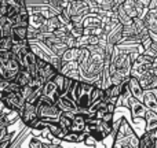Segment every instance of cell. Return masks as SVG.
<instances>
[{
  "mask_svg": "<svg viewBox=\"0 0 157 148\" xmlns=\"http://www.w3.org/2000/svg\"><path fill=\"white\" fill-rule=\"evenodd\" d=\"M113 135H114V141L113 147L114 148H138V141L139 137L134 129L131 128L130 122L127 121L125 117H121L119 121L114 124L113 122Z\"/></svg>",
  "mask_w": 157,
  "mask_h": 148,
  "instance_id": "obj_1",
  "label": "cell"
},
{
  "mask_svg": "<svg viewBox=\"0 0 157 148\" xmlns=\"http://www.w3.org/2000/svg\"><path fill=\"white\" fill-rule=\"evenodd\" d=\"M19 70H21V66H19L18 58L11 49L0 52V77L13 81Z\"/></svg>",
  "mask_w": 157,
  "mask_h": 148,
  "instance_id": "obj_2",
  "label": "cell"
},
{
  "mask_svg": "<svg viewBox=\"0 0 157 148\" xmlns=\"http://www.w3.org/2000/svg\"><path fill=\"white\" fill-rule=\"evenodd\" d=\"M35 104H36V111H37L39 119H43L46 122L57 121L61 114V110L57 106V103L52 102L48 97H46L44 95H40L37 97Z\"/></svg>",
  "mask_w": 157,
  "mask_h": 148,
  "instance_id": "obj_3",
  "label": "cell"
},
{
  "mask_svg": "<svg viewBox=\"0 0 157 148\" xmlns=\"http://www.w3.org/2000/svg\"><path fill=\"white\" fill-rule=\"evenodd\" d=\"M69 16H71L72 23L81 22L87 14L92 13L97 8V4L94 0H71L68 4Z\"/></svg>",
  "mask_w": 157,
  "mask_h": 148,
  "instance_id": "obj_4",
  "label": "cell"
},
{
  "mask_svg": "<svg viewBox=\"0 0 157 148\" xmlns=\"http://www.w3.org/2000/svg\"><path fill=\"white\" fill-rule=\"evenodd\" d=\"M0 102L8 110L19 113L25 104V99L21 95V91H2L0 92Z\"/></svg>",
  "mask_w": 157,
  "mask_h": 148,
  "instance_id": "obj_5",
  "label": "cell"
},
{
  "mask_svg": "<svg viewBox=\"0 0 157 148\" xmlns=\"http://www.w3.org/2000/svg\"><path fill=\"white\" fill-rule=\"evenodd\" d=\"M152 62H153V56H149L146 54H139L132 60L130 75H134V77L138 78L139 75H142L144 73H146L149 69H152Z\"/></svg>",
  "mask_w": 157,
  "mask_h": 148,
  "instance_id": "obj_6",
  "label": "cell"
},
{
  "mask_svg": "<svg viewBox=\"0 0 157 148\" xmlns=\"http://www.w3.org/2000/svg\"><path fill=\"white\" fill-rule=\"evenodd\" d=\"M18 115H19V119L22 121V124L30 129L32 125L39 119L37 111H36V104L32 102H25L24 107H22V110L18 113Z\"/></svg>",
  "mask_w": 157,
  "mask_h": 148,
  "instance_id": "obj_7",
  "label": "cell"
},
{
  "mask_svg": "<svg viewBox=\"0 0 157 148\" xmlns=\"http://www.w3.org/2000/svg\"><path fill=\"white\" fill-rule=\"evenodd\" d=\"M120 7H121L123 11H124V13L132 19L142 18L145 10H146V8L142 7L136 0H123V2L120 3Z\"/></svg>",
  "mask_w": 157,
  "mask_h": 148,
  "instance_id": "obj_8",
  "label": "cell"
},
{
  "mask_svg": "<svg viewBox=\"0 0 157 148\" xmlns=\"http://www.w3.org/2000/svg\"><path fill=\"white\" fill-rule=\"evenodd\" d=\"M128 110L131 111V115H132L134 121L138 124V122L144 121L145 113H146L147 108L144 106V103L141 102L139 99L134 96H130V100H128Z\"/></svg>",
  "mask_w": 157,
  "mask_h": 148,
  "instance_id": "obj_9",
  "label": "cell"
},
{
  "mask_svg": "<svg viewBox=\"0 0 157 148\" xmlns=\"http://www.w3.org/2000/svg\"><path fill=\"white\" fill-rule=\"evenodd\" d=\"M90 114L88 113H76L73 114V118H72V125L69 128L68 132H86V126H87V117Z\"/></svg>",
  "mask_w": 157,
  "mask_h": 148,
  "instance_id": "obj_10",
  "label": "cell"
},
{
  "mask_svg": "<svg viewBox=\"0 0 157 148\" xmlns=\"http://www.w3.org/2000/svg\"><path fill=\"white\" fill-rule=\"evenodd\" d=\"M138 81H139V84H141V86H142V89H144V91L155 89L157 86V74L152 70V69H149L146 73L139 75Z\"/></svg>",
  "mask_w": 157,
  "mask_h": 148,
  "instance_id": "obj_11",
  "label": "cell"
},
{
  "mask_svg": "<svg viewBox=\"0 0 157 148\" xmlns=\"http://www.w3.org/2000/svg\"><path fill=\"white\" fill-rule=\"evenodd\" d=\"M55 103H57V106L59 107L61 113H73V114L80 113L76 102L72 99H68V97L63 96V95H61V96L55 100Z\"/></svg>",
  "mask_w": 157,
  "mask_h": 148,
  "instance_id": "obj_12",
  "label": "cell"
},
{
  "mask_svg": "<svg viewBox=\"0 0 157 148\" xmlns=\"http://www.w3.org/2000/svg\"><path fill=\"white\" fill-rule=\"evenodd\" d=\"M105 38H106V43L112 44V45H119L123 41V25L117 23L116 26H113L105 34Z\"/></svg>",
  "mask_w": 157,
  "mask_h": 148,
  "instance_id": "obj_13",
  "label": "cell"
},
{
  "mask_svg": "<svg viewBox=\"0 0 157 148\" xmlns=\"http://www.w3.org/2000/svg\"><path fill=\"white\" fill-rule=\"evenodd\" d=\"M59 73H62L66 77L72 78V80H80V71H78V65H77V60H71V62H66L62 65L61 67Z\"/></svg>",
  "mask_w": 157,
  "mask_h": 148,
  "instance_id": "obj_14",
  "label": "cell"
},
{
  "mask_svg": "<svg viewBox=\"0 0 157 148\" xmlns=\"http://www.w3.org/2000/svg\"><path fill=\"white\" fill-rule=\"evenodd\" d=\"M41 95H44L46 97H48L52 102H55V100L61 96V92H59V89H58V86L55 85L54 81L47 80L46 82H44V85L41 86Z\"/></svg>",
  "mask_w": 157,
  "mask_h": 148,
  "instance_id": "obj_15",
  "label": "cell"
},
{
  "mask_svg": "<svg viewBox=\"0 0 157 148\" xmlns=\"http://www.w3.org/2000/svg\"><path fill=\"white\" fill-rule=\"evenodd\" d=\"M142 19H144L146 27L149 29V32L157 34V13H156V10H147L146 8L144 15H142Z\"/></svg>",
  "mask_w": 157,
  "mask_h": 148,
  "instance_id": "obj_16",
  "label": "cell"
},
{
  "mask_svg": "<svg viewBox=\"0 0 157 148\" xmlns=\"http://www.w3.org/2000/svg\"><path fill=\"white\" fill-rule=\"evenodd\" d=\"M141 102L144 103V106L147 108V110H153V111H156L157 113V95H156L155 89L145 91Z\"/></svg>",
  "mask_w": 157,
  "mask_h": 148,
  "instance_id": "obj_17",
  "label": "cell"
},
{
  "mask_svg": "<svg viewBox=\"0 0 157 148\" xmlns=\"http://www.w3.org/2000/svg\"><path fill=\"white\" fill-rule=\"evenodd\" d=\"M127 84H128V89H130V92H131V96H134V97H136V99L141 100L142 96H144L145 91L142 89L138 78L134 77V75H130V77L127 78Z\"/></svg>",
  "mask_w": 157,
  "mask_h": 148,
  "instance_id": "obj_18",
  "label": "cell"
},
{
  "mask_svg": "<svg viewBox=\"0 0 157 148\" xmlns=\"http://www.w3.org/2000/svg\"><path fill=\"white\" fill-rule=\"evenodd\" d=\"M46 129L48 130L50 133H51L52 137L57 139V140H61V141H62L63 136L66 135V132H68L65 128H62L59 124H58V121H50V122H47V128H46Z\"/></svg>",
  "mask_w": 157,
  "mask_h": 148,
  "instance_id": "obj_19",
  "label": "cell"
},
{
  "mask_svg": "<svg viewBox=\"0 0 157 148\" xmlns=\"http://www.w3.org/2000/svg\"><path fill=\"white\" fill-rule=\"evenodd\" d=\"M11 37H13V41H25V40H28V26L13 25V29H11Z\"/></svg>",
  "mask_w": 157,
  "mask_h": 148,
  "instance_id": "obj_20",
  "label": "cell"
},
{
  "mask_svg": "<svg viewBox=\"0 0 157 148\" xmlns=\"http://www.w3.org/2000/svg\"><path fill=\"white\" fill-rule=\"evenodd\" d=\"M51 80L54 81L55 85L58 86V89H59L61 95H63V93H65V91H66V88H68V85H69V82H71L72 78L66 77V75H63L62 73L57 71V73H55V75L51 78Z\"/></svg>",
  "mask_w": 157,
  "mask_h": 148,
  "instance_id": "obj_21",
  "label": "cell"
},
{
  "mask_svg": "<svg viewBox=\"0 0 157 148\" xmlns=\"http://www.w3.org/2000/svg\"><path fill=\"white\" fill-rule=\"evenodd\" d=\"M144 122L146 125L145 130H152V129H156L157 128V113L153 110H146L145 113V117H144Z\"/></svg>",
  "mask_w": 157,
  "mask_h": 148,
  "instance_id": "obj_22",
  "label": "cell"
},
{
  "mask_svg": "<svg viewBox=\"0 0 157 148\" xmlns=\"http://www.w3.org/2000/svg\"><path fill=\"white\" fill-rule=\"evenodd\" d=\"M94 3L102 11H113L120 4L119 0H94Z\"/></svg>",
  "mask_w": 157,
  "mask_h": 148,
  "instance_id": "obj_23",
  "label": "cell"
},
{
  "mask_svg": "<svg viewBox=\"0 0 157 148\" xmlns=\"http://www.w3.org/2000/svg\"><path fill=\"white\" fill-rule=\"evenodd\" d=\"M138 148H155V139L152 137V135L149 132L145 130L144 135L139 136Z\"/></svg>",
  "mask_w": 157,
  "mask_h": 148,
  "instance_id": "obj_24",
  "label": "cell"
},
{
  "mask_svg": "<svg viewBox=\"0 0 157 148\" xmlns=\"http://www.w3.org/2000/svg\"><path fill=\"white\" fill-rule=\"evenodd\" d=\"M77 55H78V48H76V47H68V48L63 51V54L61 55L62 65L66 62H71V60H76Z\"/></svg>",
  "mask_w": 157,
  "mask_h": 148,
  "instance_id": "obj_25",
  "label": "cell"
},
{
  "mask_svg": "<svg viewBox=\"0 0 157 148\" xmlns=\"http://www.w3.org/2000/svg\"><path fill=\"white\" fill-rule=\"evenodd\" d=\"M84 136H86V132H66V135L63 136L62 141H66V143H83Z\"/></svg>",
  "mask_w": 157,
  "mask_h": 148,
  "instance_id": "obj_26",
  "label": "cell"
},
{
  "mask_svg": "<svg viewBox=\"0 0 157 148\" xmlns=\"http://www.w3.org/2000/svg\"><path fill=\"white\" fill-rule=\"evenodd\" d=\"M30 80H32V75L29 74V71H26V70H24V69H21V70L18 71V74L15 75V78H14L13 81H15L18 85L25 86V85H28V84L30 82Z\"/></svg>",
  "mask_w": 157,
  "mask_h": 148,
  "instance_id": "obj_27",
  "label": "cell"
},
{
  "mask_svg": "<svg viewBox=\"0 0 157 148\" xmlns=\"http://www.w3.org/2000/svg\"><path fill=\"white\" fill-rule=\"evenodd\" d=\"M72 118H73V113H61L57 121L62 128L69 130V128H71V125H72Z\"/></svg>",
  "mask_w": 157,
  "mask_h": 148,
  "instance_id": "obj_28",
  "label": "cell"
},
{
  "mask_svg": "<svg viewBox=\"0 0 157 148\" xmlns=\"http://www.w3.org/2000/svg\"><path fill=\"white\" fill-rule=\"evenodd\" d=\"M90 99H91V104L95 102H99V100H103V88L94 84V86L90 91Z\"/></svg>",
  "mask_w": 157,
  "mask_h": 148,
  "instance_id": "obj_29",
  "label": "cell"
},
{
  "mask_svg": "<svg viewBox=\"0 0 157 148\" xmlns=\"http://www.w3.org/2000/svg\"><path fill=\"white\" fill-rule=\"evenodd\" d=\"M86 133L88 136H91L92 139H94L95 141H97V143H101V141H103L105 140V135H103L102 133V130L99 129V128L98 126H95V128H90V129H87L86 130Z\"/></svg>",
  "mask_w": 157,
  "mask_h": 148,
  "instance_id": "obj_30",
  "label": "cell"
},
{
  "mask_svg": "<svg viewBox=\"0 0 157 148\" xmlns=\"http://www.w3.org/2000/svg\"><path fill=\"white\" fill-rule=\"evenodd\" d=\"M98 128L102 130V133L105 135V137L113 135V130H114L113 129V122H106V121H102V119H101L99 124H98Z\"/></svg>",
  "mask_w": 157,
  "mask_h": 148,
  "instance_id": "obj_31",
  "label": "cell"
},
{
  "mask_svg": "<svg viewBox=\"0 0 157 148\" xmlns=\"http://www.w3.org/2000/svg\"><path fill=\"white\" fill-rule=\"evenodd\" d=\"M69 3V0H47V4L52 8L54 11H57V14L62 10V7H65Z\"/></svg>",
  "mask_w": 157,
  "mask_h": 148,
  "instance_id": "obj_32",
  "label": "cell"
},
{
  "mask_svg": "<svg viewBox=\"0 0 157 148\" xmlns=\"http://www.w3.org/2000/svg\"><path fill=\"white\" fill-rule=\"evenodd\" d=\"M13 37L11 36H6V37H0V52L3 51H10L13 47Z\"/></svg>",
  "mask_w": 157,
  "mask_h": 148,
  "instance_id": "obj_33",
  "label": "cell"
},
{
  "mask_svg": "<svg viewBox=\"0 0 157 148\" xmlns=\"http://www.w3.org/2000/svg\"><path fill=\"white\" fill-rule=\"evenodd\" d=\"M144 54H146V55H149V56H153V58H156L157 56V41H150V44L149 45H146L145 47V49H144Z\"/></svg>",
  "mask_w": 157,
  "mask_h": 148,
  "instance_id": "obj_34",
  "label": "cell"
},
{
  "mask_svg": "<svg viewBox=\"0 0 157 148\" xmlns=\"http://www.w3.org/2000/svg\"><path fill=\"white\" fill-rule=\"evenodd\" d=\"M48 63H51L52 67L57 71H59L61 67H62V60H61V56H58V55H52L51 59L48 60Z\"/></svg>",
  "mask_w": 157,
  "mask_h": 148,
  "instance_id": "obj_35",
  "label": "cell"
},
{
  "mask_svg": "<svg viewBox=\"0 0 157 148\" xmlns=\"http://www.w3.org/2000/svg\"><path fill=\"white\" fill-rule=\"evenodd\" d=\"M41 4H47V0H25V5H26V7L41 5Z\"/></svg>",
  "mask_w": 157,
  "mask_h": 148,
  "instance_id": "obj_36",
  "label": "cell"
},
{
  "mask_svg": "<svg viewBox=\"0 0 157 148\" xmlns=\"http://www.w3.org/2000/svg\"><path fill=\"white\" fill-rule=\"evenodd\" d=\"M157 7V0H150L149 5H147V10H153V8Z\"/></svg>",
  "mask_w": 157,
  "mask_h": 148,
  "instance_id": "obj_37",
  "label": "cell"
},
{
  "mask_svg": "<svg viewBox=\"0 0 157 148\" xmlns=\"http://www.w3.org/2000/svg\"><path fill=\"white\" fill-rule=\"evenodd\" d=\"M136 2H138L144 8H147V5H149V2H150V0H136Z\"/></svg>",
  "mask_w": 157,
  "mask_h": 148,
  "instance_id": "obj_38",
  "label": "cell"
},
{
  "mask_svg": "<svg viewBox=\"0 0 157 148\" xmlns=\"http://www.w3.org/2000/svg\"><path fill=\"white\" fill-rule=\"evenodd\" d=\"M155 148H157V139H155Z\"/></svg>",
  "mask_w": 157,
  "mask_h": 148,
  "instance_id": "obj_39",
  "label": "cell"
},
{
  "mask_svg": "<svg viewBox=\"0 0 157 148\" xmlns=\"http://www.w3.org/2000/svg\"><path fill=\"white\" fill-rule=\"evenodd\" d=\"M155 92H156V95H157V86H156V88H155Z\"/></svg>",
  "mask_w": 157,
  "mask_h": 148,
  "instance_id": "obj_40",
  "label": "cell"
},
{
  "mask_svg": "<svg viewBox=\"0 0 157 148\" xmlns=\"http://www.w3.org/2000/svg\"><path fill=\"white\" fill-rule=\"evenodd\" d=\"M69 2H71V0H69Z\"/></svg>",
  "mask_w": 157,
  "mask_h": 148,
  "instance_id": "obj_41",
  "label": "cell"
}]
</instances>
